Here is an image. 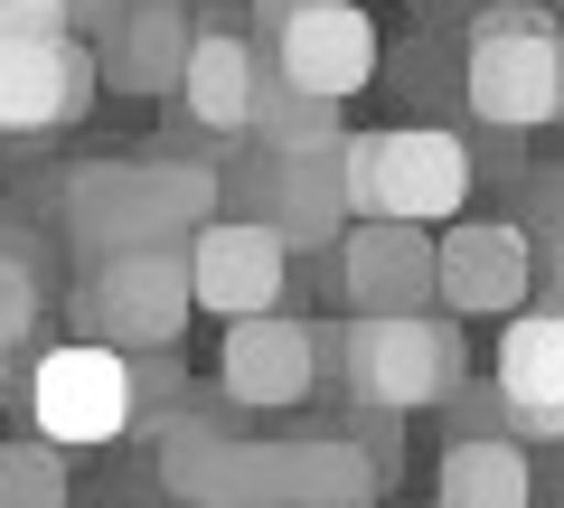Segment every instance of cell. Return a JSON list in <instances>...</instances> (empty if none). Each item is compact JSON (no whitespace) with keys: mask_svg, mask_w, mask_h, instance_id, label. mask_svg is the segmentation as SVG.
Listing matches in <instances>:
<instances>
[{"mask_svg":"<svg viewBox=\"0 0 564 508\" xmlns=\"http://www.w3.org/2000/svg\"><path fill=\"white\" fill-rule=\"evenodd\" d=\"M0 39H76L66 0H0Z\"/></svg>","mask_w":564,"mask_h":508,"instance_id":"cell-23","label":"cell"},{"mask_svg":"<svg viewBox=\"0 0 564 508\" xmlns=\"http://www.w3.org/2000/svg\"><path fill=\"white\" fill-rule=\"evenodd\" d=\"M321 367H339L348 396L377 414H423L462 387V329L433 311H358L339 339H321Z\"/></svg>","mask_w":564,"mask_h":508,"instance_id":"cell-4","label":"cell"},{"mask_svg":"<svg viewBox=\"0 0 564 508\" xmlns=\"http://www.w3.org/2000/svg\"><path fill=\"white\" fill-rule=\"evenodd\" d=\"M245 132H254L273 161H302V151H339L348 142L339 104H321V95H302V85L263 76V57H254V114H245Z\"/></svg>","mask_w":564,"mask_h":508,"instance_id":"cell-19","label":"cell"},{"mask_svg":"<svg viewBox=\"0 0 564 508\" xmlns=\"http://www.w3.org/2000/svg\"><path fill=\"white\" fill-rule=\"evenodd\" d=\"M433 508H536V471L508 433H462L433 471Z\"/></svg>","mask_w":564,"mask_h":508,"instance_id":"cell-18","label":"cell"},{"mask_svg":"<svg viewBox=\"0 0 564 508\" xmlns=\"http://www.w3.org/2000/svg\"><path fill=\"white\" fill-rule=\"evenodd\" d=\"M273 480H282V508H377L386 471L348 433H321V443H273Z\"/></svg>","mask_w":564,"mask_h":508,"instance_id":"cell-17","label":"cell"},{"mask_svg":"<svg viewBox=\"0 0 564 508\" xmlns=\"http://www.w3.org/2000/svg\"><path fill=\"white\" fill-rule=\"evenodd\" d=\"M188 0H113V20L95 39V76H113L122 95H180L188 66Z\"/></svg>","mask_w":564,"mask_h":508,"instance_id":"cell-15","label":"cell"},{"mask_svg":"<svg viewBox=\"0 0 564 508\" xmlns=\"http://www.w3.org/2000/svg\"><path fill=\"white\" fill-rule=\"evenodd\" d=\"M29 424L39 443H122L132 433V358L122 348H95V339H66V348H39L29 358Z\"/></svg>","mask_w":564,"mask_h":508,"instance_id":"cell-7","label":"cell"},{"mask_svg":"<svg viewBox=\"0 0 564 508\" xmlns=\"http://www.w3.org/2000/svg\"><path fill=\"white\" fill-rule=\"evenodd\" d=\"M0 396H10V348H0Z\"/></svg>","mask_w":564,"mask_h":508,"instance_id":"cell-25","label":"cell"},{"mask_svg":"<svg viewBox=\"0 0 564 508\" xmlns=\"http://www.w3.org/2000/svg\"><path fill=\"white\" fill-rule=\"evenodd\" d=\"M536 292V236L518 217H452L433 236V302L462 321H508Z\"/></svg>","mask_w":564,"mask_h":508,"instance_id":"cell-8","label":"cell"},{"mask_svg":"<svg viewBox=\"0 0 564 508\" xmlns=\"http://www.w3.org/2000/svg\"><path fill=\"white\" fill-rule=\"evenodd\" d=\"M39 339V273H29L20 245H0V348Z\"/></svg>","mask_w":564,"mask_h":508,"instance_id":"cell-21","label":"cell"},{"mask_svg":"<svg viewBox=\"0 0 564 508\" xmlns=\"http://www.w3.org/2000/svg\"><path fill=\"white\" fill-rule=\"evenodd\" d=\"M263 20V76L302 85L321 104H348L367 76H377V20L358 0H254Z\"/></svg>","mask_w":564,"mask_h":508,"instance_id":"cell-6","label":"cell"},{"mask_svg":"<svg viewBox=\"0 0 564 508\" xmlns=\"http://www.w3.org/2000/svg\"><path fill=\"white\" fill-rule=\"evenodd\" d=\"M499 406L518 433H564V311L518 302V321L499 329Z\"/></svg>","mask_w":564,"mask_h":508,"instance_id":"cell-14","label":"cell"},{"mask_svg":"<svg viewBox=\"0 0 564 508\" xmlns=\"http://www.w3.org/2000/svg\"><path fill=\"white\" fill-rule=\"evenodd\" d=\"M217 387H226V406H245V414L311 406V387H321V339H311L302 321H282V311H263V321H226Z\"/></svg>","mask_w":564,"mask_h":508,"instance_id":"cell-12","label":"cell"},{"mask_svg":"<svg viewBox=\"0 0 564 508\" xmlns=\"http://www.w3.org/2000/svg\"><path fill=\"white\" fill-rule=\"evenodd\" d=\"M95 85L85 39H0V132H66L95 114Z\"/></svg>","mask_w":564,"mask_h":508,"instance_id":"cell-11","label":"cell"},{"mask_svg":"<svg viewBox=\"0 0 564 508\" xmlns=\"http://www.w3.org/2000/svg\"><path fill=\"white\" fill-rule=\"evenodd\" d=\"M104 20H113V0H66V29H76V39H85V47H95V39H104Z\"/></svg>","mask_w":564,"mask_h":508,"instance_id":"cell-24","label":"cell"},{"mask_svg":"<svg viewBox=\"0 0 564 508\" xmlns=\"http://www.w3.org/2000/svg\"><path fill=\"white\" fill-rule=\"evenodd\" d=\"M462 95L489 132H545L564 114V47L545 0H489L462 47Z\"/></svg>","mask_w":564,"mask_h":508,"instance_id":"cell-3","label":"cell"},{"mask_svg":"<svg viewBox=\"0 0 564 508\" xmlns=\"http://www.w3.org/2000/svg\"><path fill=\"white\" fill-rule=\"evenodd\" d=\"M76 489H66V462H57V443H0V508H66Z\"/></svg>","mask_w":564,"mask_h":508,"instance_id":"cell-20","label":"cell"},{"mask_svg":"<svg viewBox=\"0 0 564 508\" xmlns=\"http://www.w3.org/2000/svg\"><path fill=\"white\" fill-rule=\"evenodd\" d=\"M161 489L188 508H282L273 443H236L217 414H170L161 424Z\"/></svg>","mask_w":564,"mask_h":508,"instance_id":"cell-10","label":"cell"},{"mask_svg":"<svg viewBox=\"0 0 564 508\" xmlns=\"http://www.w3.org/2000/svg\"><path fill=\"white\" fill-rule=\"evenodd\" d=\"M180 114L198 122V132H245V114H254V39H245V29H198V39H188Z\"/></svg>","mask_w":564,"mask_h":508,"instance_id":"cell-16","label":"cell"},{"mask_svg":"<svg viewBox=\"0 0 564 508\" xmlns=\"http://www.w3.org/2000/svg\"><path fill=\"white\" fill-rule=\"evenodd\" d=\"M217 207V161H85L66 170L57 217L85 255H122V245H188Z\"/></svg>","mask_w":564,"mask_h":508,"instance_id":"cell-1","label":"cell"},{"mask_svg":"<svg viewBox=\"0 0 564 508\" xmlns=\"http://www.w3.org/2000/svg\"><path fill=\"white\" fill-rule=\"evenodd\" d=\"M339 283H348V311H433V226L348 217L339 226Z\"/></svg>","mask_w":564,"mask_h":508,"instance_id":"cell-13","label":"cell"},{"mask_svg":"<svg viewBox=\"0 0 564 508\" xmlns=\"http://www.w3.org/2000/svg\"><path fill=\"white\" fill-rule=\"evenodd\" d=\"M180 367H170V348H151V358H132V433H161L170 414H180Z\"/></svg>","mask_w":564,"mask_h":508,"instance_id":"cell-22","label":"cell"},{"mask_svg":"<svg viewBox=\"0 0 564 508\" xmlns=\"http://www.w3.org/2000/svg\"><path fill=\"white\" fill-rule=\"evenodd\" d=\"M76 321L95 348H122V358H151V348L188 339V264L180 245H122V255H95L76 292Z\"/></svg>","mask_w":564,"mask_h":508,"instance_id":"cell-5","label":"cell"},{"mask_svg":"<svg viewBox=\"0 0 564 508\" xmlns=\"http://www.w3.org/2000/svg\"><path fill=\"white\" fill-rule=\"evenodd\" d=\"M348 217H395V226H452L470 207V142L433 122H386L339 142Z\"/></svg>","mask_w":564,"mask_h":508,"instance_id":"cell-2","label":"cell"},{"mask_svg":"<svg viewBox=\"0 0 564 508\" xmlns=\"http://www.w3.org/2000/svg\"><path fill=\"white\" fill-rule=\"evenodd\" d=\"M180 264H188V311H217V321H263V311H282V283H292L282 236L254 217H207L180 245Z\"/></svg>","mask_w":564,"mask_h":508,"instance_id":"cell-9","label":"cell"}]
</instances>
